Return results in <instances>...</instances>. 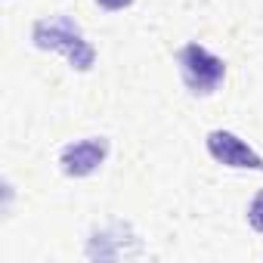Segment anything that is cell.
<instances>
[{
  "instance_id": "cell-3",
  "label": "cell",
  "mask_w": 263,
  "mask_h": 263,
  "mask_svg": "<svg viewBox=\"0 0 263 263\" xmlns=\"http://www.w3.org/2000/svg\"><path fill=\"white\" fill-rule=\"evenodd\" d=\"M208 152L214 161L226 164V167H245V171H263V158L245 143L238 140L232 130H211L208 134Z\"/></svg>"
},
{
  "instance_id": "cell-5",
  "label": "cell",
  "mask_w": 263,
  "mask_h": 263,
  "mask_svg": "<svg viewBox=\"0 0 263 263\" xmlns=\"http://www.w3.org/2000/svg\"><path fill=\"white\" fill-rule=\"evenodd\" d=\"M248 223L257 229V232H263V189L254 195V201L248 204Z\"/></svg>"
},
{
  "instance_id": "cell-4",
  "label": "cell",
  "mask_w": 263,
  "mask_h": 263,
  "mask_svg": "<svg viewBox=\"0 0 263 263\" xmlns=\"http://www.w3.org/2000/svg\"><path fill=\"white\" fill-rule=\"evenodd\" d=\"M108 155V140L105 137H90L81 143H71L62 149L59 164L65 177H90Z\"/></svg>"
},
{
  "instance_id": "cell-1",
  "label": "cell",
  "mask_w": 263,
  "mask_h": 263,
  "mask_svg": "<svg viewBox=\"0 0 263 263\" xmlns=\"http://www.w3.org/2000/svg\"><path fill=\"white\" fill-rule=\"evenodd\" d=\"M34 44L41 50H62L68 56L71 68H78V71H90L96 62V50L84 41L81 28L68 16H53V19L34 22Z\"/></svg>"
},
{
  "instance_id": "cell-2",
  "label": "cell",
  "mask_w": 263,
  "mask_h": 263,
  "mask_svg": "<svg viewBox=\"0 0 263 263\" xmlns=\"http://www.w3.org/2000/svg\"><path fill=\"white\" fill-rule=\"evenodd\" d=\"M180 62V74H183V84L195 93V96H208L214 93L223 78H226V62L220 56H214L208 47L201 44H186L177 56Z\"/></svg>"
},
{
  "instance_id": "cell-6",
  "label": "cell",
  "mask_w": 263,
  "mask_h": 263,
  "mask_svg": "<svg viewBox=\"0 0 263 263\" xmlns=\"http://www.w3.org/2000/svg\"><path fill=\"white\" fill-rule=\"evenodd\" d=\"M96 4H99L102 10H111V13H115V10H127L134 0H96Z\"/></svg>"
}]
</instances>
